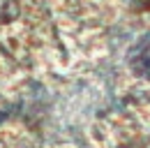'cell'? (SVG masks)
<instances>
[{"label": "cell", "mask_w": 150, "mask_h": 148, "mask_svg": "<svg viewBox=\"0 0 150 148\" xmlns=\"http://www.w3.org/2000/svg\"><path fill=\"white\" fill-rule=\"evenodd\" d=\"M132 70L141 76H150V37L141 39L132 51Z\"/></svg>", "instance_id": "cell-1"}]
</instances>
